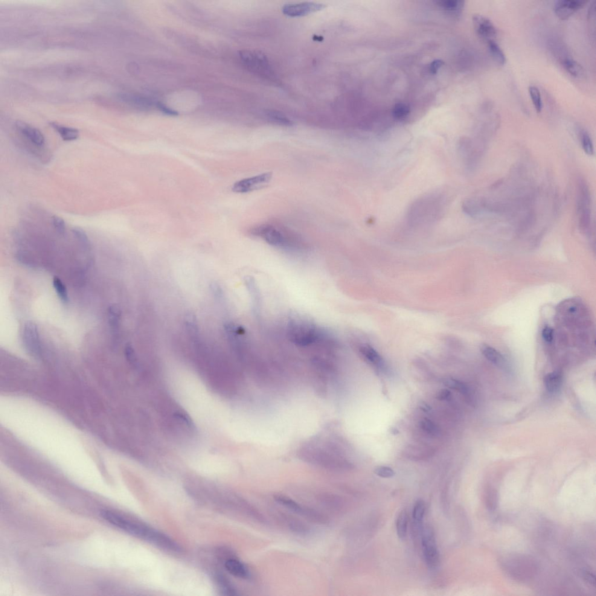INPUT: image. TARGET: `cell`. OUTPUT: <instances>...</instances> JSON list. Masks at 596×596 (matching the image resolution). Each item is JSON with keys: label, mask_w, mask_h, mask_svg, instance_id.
<instances>
[{"label": "cell", "mask_w": 596, "mask_h": 596, "mask_svg": "<svg viewBox=\"0 0 596 596\" xmlns=\"http://www.w3.org/2000/svg\"><path fill=\"white\" fill-rule=\"evenodd\" d=\"M101 516L111 524L133 536L168 551L179 552L181 548L167 535L138 520L109 510L101 512Z\"/></svg>", "instance_id": "obj_1"}, {"label": "cell", "mask_w": 596, "mask_h": 596, "mask_svg": "<svg viewBox=\"0 0 596 596\" xmlns=\"http://www.w3.org/2000/svg\"><path fill=\"white\" fill-rule=\"evenodd\" d=\"M500 565L506 574L519 582H528L536 577L537 564L533 558L521 554L504 555L500 560Z\"/></svg>", "instance_id": "obj_2"}, {"label": "cell", "mask_w": 596, "mask_h": 596, "mask_svg": "<svg viewBox=\"0 0 596 596\" xmlns=\"http://www.w3.org/2000/svg\"><path fill=\"white\" fill-rule=\"evenodd\" d=\"M287 331L290 341L299 347L312 345L323 337V333L316 325L302 318L290 320L288 322Z\"/></svg>", "instance_id": "obj_3"}, {"label": "cell", "mask_w": 596, "mask_h": 596, "mask_svg": "<svg viewBox=\"0 0 596 596\" xmlns=\"http://www.w3.org/2000/svg\"><path fill=\"white\" fill-rule=\"evenodd\" d=\"M253 236L260 238L269 245L279 248L290 249L293 241L290 234L277 226L264 224L255 226L250 231Z\"/></svg>", "instance_id": "obj_4"}, {"label": "cell", "mask_w": 596, "mask_h": 596, "mask_svg": "<svg viewBox=\"0 0 596 596\" xmlns=\"http://www.w3.org/2000/svg\"><path fill=\"white\" fill-rule=\"evenodd\" d=\"M241 60L249 70L264 77H270L273 71L266 55L260 51L245 50L240 53Z\"/></svg>", "instance_id": "obj_5"}, {"label": "cell", "mask_w": 596, "mask_h": 596, "mask_svg": "<svg viewBox=\"0 0 596 596\" xmlns=\"http://www.w3.org/2000/svg\"><path fill=\"white\" fill-rule=\"evenodd\" d=\"M274 499L276 502L283 505V507L289 509L290 510L294 512V513L300 515L302 516L306 517L307 519L312 520L316 523H326L327 519L323 515L319 513L313 509L306 507L304 505L299 504L298 502L290 499V497L282 495V494H277L274 496Z\"/></svg>", "instance_id": "obj_6"}, {"label": "cell", "mask_w": 596, "mask_h": 596, "mask_svg": "<svg viewBox=\"0 0 596 596\" xmlns=\"http://www.w3.org/2000/svg\"><path fill=\"white\" fill-rule=\"evenodd\" d=\"M421 536L424 560L429 568L435 569L438 565L440 557L434 532L429 527L423 528Z\"/></svg>", "instance_id": "obj_7"}, {"label": "cell", "mask_w": 596, "mask_h": 596, "mask_svg": "<svg viewBox=\"0 0 596 596\" xmlns=\"http://www.w3.org/2000/svg\"><path fill=\"white\" fill-rule=\"evenodd\" d=\"M22 340L23 344L29 354L36 358L41 357V342L38 328L35 324L28 322L25 324L22 331Z\"/></svg>", "instance_id": "obj_8"}, {"label": "cell", "mask_w": 596, "mask_h": 596, "mask_svg": "<svg viewBox=\"0 0 596 596\" xmlns=\"http://www.w3.org/2000/svg\"><path fill=\"white\" fill-rule=\"evenodd\" d=\"M590 195L588 188L581 182L580 186L578 198V210L580 213V225L581 230L587 231L591 225Z\"/></svg>", "instance_id": "obj_9"}, {"label": "cell", "mask_w": 596, "mask_h": 596, "mask_svg": "<svg viewBox=\"0 0 596 596\" xmlns=\"http://www.w3.org/2000/svg\"><path fill=\"white\" fill-rule=\"evenodd\" d=\"M272 173H265L235 183L232 187L234 193H245L262 188L271 181Z\"/></svg>", "instance_id": "obj_10"}, {"label": "cell", "mask_w": 596, "mask_h": 596, "mask_svg": "<svg viewBox=\"0 0 596 596\" xmlns=\"http://www.w3.org/2000/svg\"><path fill=\"white\" fill-rule=\"evenodd\" d=\"M323 4L305 2L301 3L289 4L284 5L282 11L284 15L290 17H301L318 12L325 8Z\"/></svg>", "instance_id": "obj_11"}, {"label": "cell", "mask_w": 596, "mask_h": 596, "mask_svg": "<svg viewBox=\"0 0 596 596\" xmlns=\"http://www.w3.org/2000/svg\"><path fill=\"white\" fill-rule=\"evenodd\" d=\"M472 24L476 33L483 39L488 42L496 38L497 30L489 18L481 14H475L472 16Z\"/></svg>", "instance_id": "obj_12"}, {"label": "cell", "mask_w": 596, "mask_h": 596, "mask_svg": "<svg viewBox=\"0 0 596 596\" xmlns=\"http://www.w3.org/2000/svg\"><path fill=\"white\" fill-rule=\"evenodd\" d=\"M587 2L582 0H560L554 5V13L558 18L568 19L583 8Z\"/></svg>", "instance_id": "obj_13"}, {"label": "cell", "mask_w": 596, "mask_h": 596, "mask_svg": "<svg viewBox=\"0 0 596 596\" xmlns=\"http://www.w3.org/2000/svg\"><path fill=\"white\" fill-rule=\"evenodd\" d=\"M17 130L37 146L42 147L44 145L45 139L42 133L21 121L16 123Z\"/></svg>", "instance_id": "obj_14"}, {"label": "cell", "mask_w": 596, "mask_h": 596, "mask_svg": "<svg viewBox=\"0 0 596 596\" xmlns=\"http://www.w3.org/2000/svg\"><path fill=\"white\" fill-rule=\"evenodd\" d=\"M281 521L290 531L300 536H306L310 533V529L301 520L295 517L285 514H281Z\"/></svg>", "instance_id": "obj_15"}, {"label": "cell", "mask_w": 596, "mask_h": 596, "mask_svg": "<svg viewBox=\"0 0 596 596\" xmlns=\"http://www.w3.org/2000/svg\"><path fill=\"white\" fill-rule=\"evenodd\" d=\"M225 566L226 571L235 577L246 580L251 577V573L248 567L235 558H229L226 560Z\"/></svg>", "instance_id": "obj_16"}, {"label": "cell", "mask_w": 596, "mask_h": 596, "mask_svg": "<svg viewBox=\"0 0 596 596\" xmlns=\"http://www.w3.org/2000/svg\"><path fill=\"white\" fill-rule=\"evenodd\" d=\"M245 284L251 299L253 311L257 315L260 312V309L261 297L259 289L255 279L251 277H246Z\"/></svg>", "instance_id": "obj_17"}, {"label": "cell", "mask_w": 596, "mask_h": 596, "mask_svg": "<svg viewBox=\"0 0 596 596\" xmlns=\"http://www.w3.org/2000/svg\"><path fill=\"white\" fill-rule=\"evenodd\" d=\"M51 126L59 133L62 139L65 141H72L76 140L79 137V130L73 128L62 126L55 123L50 124Z\"/></svg>", "instance_id": "obj_18"}, {"label": "cell", "mask_w": 596, "mask_h": 596, "mask_svg": "<svg viewBox=\"0 0 596 596\" xmlns=\"http://www.w3.org/2000/svg\"><path fill=\"white\" fill-rule=\"evenodd\" d=\"M481 351L483 355L493 364L499 366H502L504 365V357L495 349L490 346L483 344L482 346Z\"/></svg>", "instance_id": "obj_19"}, {"label": "cell", "mask_w": 596, "mask_h": 596, "mask_svg": "<svg viewBox=\"0 0 596 596\" xmlns=\"http://www.w3.org/2000/svg\"><path fill=\"white\" fill-rule=\"evenodd\" d=\"M563 65L568 73L576 78H583L585 76V71L580 63L572 59H565L563 62Z\"/></svg>", "instance_id": "obj_20"}, {"label": "cell", "mask_w": 596, "mask_h": 596, "mask_svg": "<svg viewBox=\"0 0 596 596\" xmlns=\"http://www.w3.org/2000/svg\"><path fill=\"white\" fill-rule=\"evenodd\" d=\"M487 48L491 57L498 64L504 65L507 62L505 55L501 48L494 41L489 40L487 42Z\"/></svg>", "instance_id": "obj_21"}, {"label": "cell", "mask_w": 596, "mask_h": 596, "mask_svg": "<svg viewBox=\"0 0 596 596\" xmlns=\"http://www.w3.org/2000/svg\"><path fill=\"white\" fill-rule=\"evenodd\" d=\"M545 384L548 391L551 393L559 391L562 385V376L558 372H552L545 377Z\"/></svg>", "instance_id": "obj_22"}, {"label": "cell", "mask_w": 596, "mask_h": 596, "mask_svg": "<svg viewBox=\"0 0 596 596\" xmlns=\"http://www.w3.org/2000/svg\"><path fill=\"white\" fill-rule=\"evenodd\" d=\"M359 351L366 360L373 365H380L382 362V357L371 346L368 344L361 345Z\"/></svg>", "instance_id": "obj_23"}, {"label": "cell", "mask_w": 596, "mask_h": 596, "mask_svg": "<svg viewBox=\"0 0 596 596\" xmlns=\"http://www.w3.org/2000/svg\"><path fill=\"white\" fill-rule=\"evenodd\" d=\"M267 117L273 123L286 127H291L293 125L292 121L288 118L283 113L276 110H268L266 112Z\"/></svg>", "instance_id": "obj_24"}, {"label": "cell", "mask_w": 596, "mask_h": 596, "mask_svg": "<svg viewBox=\"0 0 596 596\" xmlns=\"http://www.w3.org/2000/svg\"><path fill=\"white\" fill-rule=\"evenodd\" d=\"M408 515L407 511L403 510L400 512L397 520V532L398 536L402 540L405 539L408 529Z\"/></svg>", "instance_id": "obj_25"}, {"label": "cell", "mask_w": 596, "mask_h": 596, "mask_svg": "<svg viewBox=\"0 0 596 596\" xmlns=\"http://www.w3.org/2000/svg\"><path fill=\"white\" fill-rule=\"evenodd\" d=\"M425 503L421 499H419L416 502L413 511V518L416 525L419 527H422L424 514H425Z\"/></svg>", "instance_id": "obj_26"}, {"label": "cell", "mask_w": 596, "mask_h": 596, "mask_svg": "<svg viewBox=\"0 0 596 596\" xmlns=\"http://www.w3.org/2000/svg\"><path fill=\"white\" fill-rule=\"evenodd\" d=\"M53 287L58 297L63 304H68L69 296L67 289L59 277H55L53 280Z\"/></svg>", "instance_id": "obj_27"}, {"label": "cell", "mask_w": 596, "mask_h": 596, "mask_svg": "<svg viewBox=\"0 0 596 596\" xmlns=\"http://www.w3.org/2000/svg\"><path fill=\"white\" fill-rule=\"evenodd\" d=\"M529 94L535 110L537 113H540L542 112L543 105L542 96H541L539 88L533 85L529 86Z\"/></svg>", "instance_id": "obj_28"}, {"label": "cell", "mask_w": 596, "mask_h": 596, "mask_svg": "<svg viewBox=\"0 0 596 596\" xmlns=\"http://www.w3.org/2000/svg\"><path fill=\"white\" fill-rule=\"evenodd\" d=\"M498 493L494 488L488 487L485 494V502L490 511L496 510L498 504Z\"/></svg>", "instance_id": "obj_29"}, {"label": "cell", "mask_w": 596, "mask_h": 596, "mask_svg": "<svg viewBox=\"0 0 596 596\" xmlns=\"http://www.w3.org/2000/svg\"><path fill=\"white\" fill-rule=\"evenodd\" d=\"M72 232L78 242L80 243L81 248L86 252L89 251L91 249V243L85 231L82 229L75 228L72 229Z\"/></svg>", "instance_id": "obj_30"}, {"label": "cell", "mask_w": 596, "mask_h": 596, "mask_svg": "<svg viewBox=\"0 0 596 596\" xmlns=\"http://www.w3.org/2000/svg\"><path fill=\"white\" fill-rule=\"evenodd\" d=\"M216 581L221 588L225 594L226 595H236V590L234 587L231 585L229 581L222 575H218L216 577Z\"/></svg>", "instance_id": "obj_31"}, {"label": "cell", "mask_w": 596, "mask_h": 596, "mask_svg": "<svg viewBox=\"0 0 596 596\" xmlns=\"http://www.w3.org/2000/svg\"><path fill=\"white\" fill-rule=\"evenodd\" d=\"M581 143L583 149L587 155L593 156L594 155V147L591 138L586 132L581 133Z\"/></svg>", "instance_id": "obj_32"}, {"label": "cell", "mask_w": 596, "mask_h": 596, "mask_svg": "<svg viewBox=\"0 0 596 596\" xmlns=\"http://www.w3.org/2000/svg\"><path fill=\"white\" fill-rule=\"evenodd\" d=\"M406 454L411 457L415 458H421L425 457L427 453L429 452L428 450L426 448L419 446H411L405 450Z\"/></svg>", "instance_id": "obj_33"}, {"label": "cell", "mask_w": 596, "mask_h": 596, "mask_svg": "<svg viewBox=\"0 0 596 596\" xmlns=\"http://www.w3.org/2000/svg\"><path fill=\"white\" fill-rule=\"evenodd\" d=\"M420 426L421 430L427 434L430 435H435L438 434V430L437 426L431 420L427 419H424L420 421Z\"/></svg>", "instance_id": "obj_34"}, {"label": "cell", "mask_w": 596, "mask_h": 596, "mask_svg": "<svg viewBox=\"0 0 596 596\" xmlns=\"http://www.w3.org/2000/svg\"><path fill=\"white\" fill-rule=\"evenodd\" d=\"M445 385L448 387L456 389L462 393H467V388L466 385L463 383L459 382L458 380L454 379H448L445 382Z\"/></svg>", "instance_id": "obj_35"}, {"label": "cell", "mask_w": 596, "mask_h": 596, "mask_svg": "<svg viewBox=\"0 0 596 596\" xmlns=\"http://www.w3.org/2000/svg\"><path fill=\"white\" fill-rule=\"evenodd\" d=\"M374 472L377 476L383 478H391L395 475L394 470L388 467H378L374 469Z\"/></svg>", "instance_id": "obj_36"}, {"label": "cell", "mask_w": 596, "mask_h": 596, "mask_svg": "<svg viewBox=\"0 0 596 596\" xmlns=\"http://www.w3.org/2000/svg\"><path fill=\"white\" fill-rule=\"evenodd\" d=\"M52 225H53L56 230L59 232L60 234L64 235L65 232V225L64 221L62 218L59 216H54L51 219Z\"/></svg>", "instance_id": "obj_37"}, {"label": "cell", "mask_w": 596, "mask_h": 596, "mask_svg": "<svg viewBox=\"0 0 596 596\" xmlns=\"http://www.w3.org/2000/svg\"><path fill=\"white\" fill-rule=\"evenodd\" d=\"M581 576L586 582L589 583L593 586H595V576L591 571L589 570L584 569L581 572Z\"/></svg>", "instance_id": "obj_38"}, {"label": "cell", "mask_w": 596, "mask_h": 596, "mask_svg": "<svg viewBox=\"0 0 596 596\" xmlns=\"http://www.w3.org/2000/svg\"><path fill=\"white\" fill-rule=\"evenodd\" d=\"M543 338L547 342H551L554 338V331L551 327H546L542 331Z\"/></svg>", "instance_id": "obj_39"}, {"label": "cell", "mask_w": 596, "mask_h": 596, "mask_svg": "<svg viewBox=\"0 0 596 596\" xmlns=\"http://www.w3.org/2000/svg\"><path fill=\"white\" fill-rule=\"evenodd\" d=\"M451 395V392L449 389H443L439 391L437 395V400L440 401H444L448 399Z\"/></svg>", "instance_id": "obj_40"}, {"label": "cell", "mask_w": 596, "mask_h": 596, "mask_svg": "<svg viewBox=\"0 0 596 596\" xmlns=\"http://www.w3.org/2000/svg\"><path fill=\"white\" fill-rule=\"evenodd\" d=\"M420 408L424 412H429L430 411V407L425 403H421Z\"/></svg>", "instance_id": "obj_41"}]
</instances>
